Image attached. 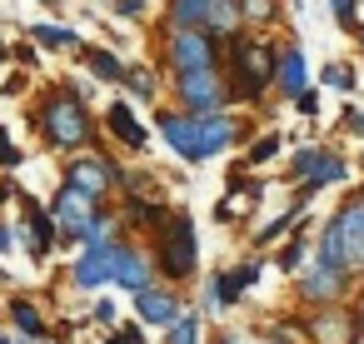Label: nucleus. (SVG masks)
<instances>
[{
    "instance_id": "1",
    "label": "nucleus",
    "mask_w": 364,
    "mask_h": 344,
    "mask_svg": "<svg viewBox=\"0 0 364 344\" xmlns=\"http://www.w3.org/2000/svg\"><path fill=\"white\" fill-rule=\"evenodd\" d=\"M31 125H36L41 145L55 150V155H85V150H100L90 100H85L70 80H55V85H46V90L36 95Z\"/></svg>"
},
{
    "instance_id": "2",
    "label": "nucleus",
    "mask_w": 364,
    "mask_h": 344,
    "mask_svg": "<svg viewBox=\"0 0 364 344\" xmlns=\"http://www.w3.org/2000/svg\"><path fill=\"white\" fill-rule=\"evenodd\" d=\"M225 50H230V70H225V80H230V100H259V95L274 85L279 50L259 45V41H245V36L225 41Z\"/></svg>"
},
{
    "instance_id": "3",
    "label": "nucleus",
    "mask_w": 364,
    "mask_h": 344,
    "mask_svg": "<svg viewBox=\"0 0 364 344\" xmlns=\"http://www.w3.org/2000/svg\"><path fill=\"white\" fill-rule=\"evenodd\" d=\"M155 269L170 284H180V279H190L200 269V244H195V225H190L185 210H175L170 225L155 235Z\"/></svg>"
},
{
    "instance_id": "4",
    "label": "nucleus",
    "mask_w": 364,
    "mask_h": 344,
    "mask_svg": "<svg viewBox=\"0 0 364 344\" xmlns=\"http://www.w3.org/2000/svg\"><path fill=\"white\" fill-rule=\"evenodd\" d=\"M160 65H165L170 75L215 70V65H220V41H210L205 31H165V41H160Z\"/></svg>"
},
{
    "instance_id": "5",
    "label": "nucleus",
    "mask_w": 364,
    "mask_h": 344,
    "mask_svg": "<svg viewBox=\"0 0 364 344\" xmlns=\"http://www.w3.org/2000/svg\"><path fill=\"white\" fill-rule=\"evenodd\" d=\"M175 100H180V110H185V115H195V120L220 115V110L230 105V80H225V70H220V65H215V70L175 75Z\"/></svg>"
},
{
    "instance_id": "6",
    "label": "nucleus",
    "mask_w": 364,
    "mask_h": 344,
    "mask_svg": "<svg viewBox=\"0 0 364 344\" xmlns=\"http://www.w3.org/2000/svg\"><path fill=\"white\" fill-rule=\"evenodd\" d=\"M120 175H125V170H120L105 150H85V155H70V160H65V185L80 190V195L95 200V205L120 185Z\"/></svg>"
},
{
    "instance_id": "7",
    "label": "nucleus",
    "mask_w": 364,
    "mask_h": 344,
    "mask_svg": "<svg viewBox=\"0 0 364 344\" xmlns=\"http://www.w3.org/2000/svg\"><path fill=\"white\" fill-rule=\"evenodd\" d=\"M46 210H50V220H55V230H60V240H65V244H80L85 225L100 215V205H95V200H85L80 190H70L65 180H60V190L50 195V205H46Z\"/></svg>"
},
{
    "instance_id": "8",
    "label": "nucleus",
    "mask_w": 364,
    "mask_h": 344,
    "mask_svg": "<svg viewBox=\"0 0 364 344\" xmlns=\"http://www.w3.org/2000/svg\"><path fill=\"white\" fill-rule=\"evenodd\" d=\"M155 254H145L140 244H110V284H120V289H130V294H140V289H150L155 284Z\"/></svg>"
},
{
    "instance_id": "9",
    "label": "nucleus",
    "mask_w": 364,
    "mask_h": 344,
    "mask_svg": "<svg viewBox=\"0 0 364 344\" xmlns=\"http://www.w3.org/2000/svg\"><path fill=\"white\" fill-rule=\"evenodd\" d=\"M55 240H60V230H55L50 210L36 195H21V244L31 249V259H50Z\"/></svg>"
},
{
    "instance_id": "10",
    "label": "nucleus",
    "mask_w": 364,
    "mask_h": 344,
    "mask_svg": "<svg viewBox=\"0 0 364 344\" xmlns=\"http://www.w3.org/2000/svg\"><path fill=\"white\" fill-rule=\"evenodd\" d=\"M289 175L304 185V195H314L319 185L344 180V160H339V155H329V150H299V155H294V165H289Z\"/></svg>"
},
{
    "instance_id": "11",
    "label": "nucleus",
    "mask_w": 364,
    "mask_h": 344,
    "mask_svg": "<svg viewBox=\"0 0 364 344\" xmlns=\"http://www.w3.org/2000/svg\"><path fill=\"white\" fill-rule=\"evenodd\" d=\"M235 140H245V125L235 120V115H205L200 120V140H195V160H215L220 150H230Z\"/></svg>"
},
{
    "instance_id": "12",
    "label": "nucleus",
    "mask_w": 364,
    "mask_h": 344,
    "mask_svg": "<svg viewBox=\"0 0 364 344\" xmlns=\"http://www.w3.org/2000/svg\"><path fill=\"white\" fill-rule=\"evenodd\" d=\"M334 230H339L344 264H349V269H364V195H359V200H349V205L334 215Z\"/></svg>"
},
{
    "instance_id": "13",
    "label": "nucleus",
    "mask_w": 364,
    "mask_h": 344,
    "mask_svg": "<svg viewBox=\"0 0 364 344\" xmlns=\"http://www.w3.org/2000/svg\"><path fill=\"white\" fill-rule=\"evenodd\" d=\"M155 125H160V135L170 140V150H175L180 160L200 165V160H195V140H200V120H195V115H185V110L175 105V110H160Z\"/></svg>"
},
{
    "instance_id": "14",
    "label": "nucleus",
    "mask_w": 364,
    "mask_h": 344,
    "mask_svg": "<svg viewBox=\"0 0 364 344\" xmlns=\"http://www.w3.org/2000/svg\"><path fill=\"white\" fill-rule=\"evenodd\" d=\"M70 284L75 289H100L110 284V244H85L70 264Z\"/></svg>"
},
{
    "instance_id": "15",
    "label": "nucleus",
    "mask_w": 364,
    "mask_h": 344,
    "mask_svg": "<svg viewBox=\"0 0 364 344\" xmlns=\"http://www.w3.org/2000/svg\"><path fill=\"white\" fill-rule=\"evenodd\" d=\"M255 279H259V264H255V259H250V264H240V269H225V274H215V279H210L205 304H210V309H225V304H235Z\"/></svg>"
},
{
    "instance_id": "16",
    "label": "nucleus",
    "mask_w": 364,
    "mask_h": 344,
    "mask_svg": "<svg viewBox=\"0 0 364 344\" xmlns=\"http://www.w3.org/2000/svg\"><path fill=\"white\" fill-rule=\"evenodd\" d=\"M135 314H140V324H165V329H170V324L180 319V294L150 284V289L135 294Z\"/></svg>"
},
{
    "instance_id": "17",
    "label": "nucleus",
    "mask_w": 364,
    "mask_h": 344,
    "mask_svg": "<svg viewBox=\"0 0 364 344\" xmlns=\"http://www.w3.org/2000/svg\"><path fill=\"white\" fill-rule=\"evenodd\" d=\"M105 130H110L125 150H145V140H150V130L135 120L130 100H110V110H105Z\"/></svg>"
},
{
    "instance_id": "18",
    "label": "nucleus",
    "mask_w": 364,
    "mask_h": 344,
    "mask_svg": "<svg viewBox=\"0 0 364 344\" xmlns=\"http://www.w3.org/2000/svg\"><path fill=\"white\" fill-rule=\"evenodd\" d=\"M80 60L90 65V75L100 80V85H125V60H120V50H110V45H85L80 50Z\"/></svg>"
},
{
    "instance_id": "19",
    "label": "nucleus",
    "mask_w": 364,
    "mask_h": 344,
    "mask_svg": "<svg viewBox=\"0 0 364 344\" xmlns=\"http://www.w3.org/2000/svg\"><path fill=\"white\" fill-rule=\"evenodd\" d=\"M170 215H175V210L160 205V200H150V195H130V200H125V225H135V230H155V235H160V230L170 225Z\"/></svg>"
},
{
    "instance_id": "20",
    "label": "nucleus",
    "mask_w": 364,
    "mask_h": 344,
    "mask_svg": "<svg viewBox=\"0 0 364 344\" xmlns=\"http://www.w3.org/2000/svg\"><path fill=\"white\" fill-rule=\"evenodd\" d=\"M31 45L36 50H85V36L75 31V26H46V21H36L31 26Z\"/></svg>"
},
{
    "instance_id": "21",
    "label": "nucleus",
    "mask_w": 364,
    "mask_h": 344,
    "mask_svg": "<svg viewBox=\"0 0 364 344\" xmlns=\"http://www.w3.org/2000/svg\"><path fill=\"white\" fill-rule=\"evenodd\" d=\"M240 26H245V16H240V0H210V21H205V36L210 41H235L240 36Z\"/></svg>"
},
{
    "instance_id": "22",
    "label": "nucleus",
    "mask_w": 364,
    "mask_h": 344,
    "mask_svg": "<svg viewBox=\"0 0 364 344\" xmlns=\"http://www.w3.org/2000/svg\"><path fill=\"white\" fill-rule=\"evenodd\" d=\"M210 0H170L165 6V31H205Z\"/></svg>"
},
{
    "instance_id": "23",
    "label": "nucleus",
    "mask_w": 364,
    "mask_h": 344,
    "mask_svg": "<svg viewBox=\"0 0 364 344\" xmlns=\"http://www.w3.org/2000/svg\"><path fill=\"white\" fill-rule=\"evenodd\" d=\"M6 309H11V324H16V334H21V339H36V344H41V339H50V324H46V314H41L31 299H21V294H16Z\"/></svg>"
},
{
    "instance_id": "24",
    "label": "nucleus",
    "mask_w": 364,
    "mask_h": 344,
    "mask_svg": "<svg viewBox=\"0 0 364 344\" xmlns=\"http://www.w3.org/2000/svg\"><path fill=\"white\" fill-rule=\"evenodd\" d=\"M274 85H279L284 95H304V50H299V45H284V50H279Z\"/></svg>"
},
{
    "instance_id": "25",
    "label": "nucleus",
    "mask_w": 364,
    "mask_h": 344,
    "mask_svg": "<svg viewBox=\"0 0 364 344\" xmlns=\"http://www.w3.org/2000/svg\"><path fill=\"white\" fill-rule=\"evenodd\" d=\"M339 289H344V274H334V269H324V264H314V269L304 274V284H299V294H304V299H314V304L339 299Z\"/></svg>"
},
{
    "instance_id": "26",
    "label": "nucleus",
    "mask_w": 364,
    "mask_h": 344,
    "mask_svg": "<svg viewBox=\"0 0 364 344\" xmlns=\"http://www.w3.org/2000/svg\"><path fill=\"white\" fill-rule=\"evenodd\" d=\"M120 215H110V210H100L90 225H85V235H80V244H120Z\"/></svg>"
},
{
    "instance_id": "27",
    "label": "nucleus",
    "mask_w": 364,
    "mask_h": 344,
    "mask_svg": "<svg viewBox=\"0 0 364 344\" xmlns=\"http://www.w3.org/2000/svg\"><path fill=\"white\" fill-rule=\"evenodd\" d=\"M319 264H324V269H334V274H349L344 249H339V230H334V220H329V225H324V235H319Z\"/></svg>"
},
{
    "instance_id": "28",
    "label": "nucleus",
    "mask_w": 364,
    "mask_h": 344,
    "mask_svg": "<svg viewBox=\"0 0 364 344\" xmlns=\"http://www.w3.org/2000/svg\"><path fill=\"white\" fill-rule=\"evenodd\" d=\"M125 90H130L135 100H155V95H160V80H155L150 65H130V70H125Z\"/></svg>"
},
{
    "instance_id": "29",
    "label": "nucleus",
    "mask_w": 364,
    "mask_h": 344,
    "mask_svg": "<svg viewBox=\"0 0 364 344\" xmlns=\"http://www.w3.org/2000/svg\"><path fill=\"white\" fill-rule=\"evenodd\" d=\"M245 26H274L279 21V0H240Z\"/></svg>"
},
{
    "instance_id": "30",
    "label": "nucleus",
    "mask_w": 364,
    "mask_h": 344,
    "mask_svg": "<svg viewBox=\"0 0 364 344\" xmlns=\"http://www.w3.org/2000/svg\"><path fill=\"white\" fill-rule=\"evenodd\" d=\"M349 329H354V319H339V314H324V319L314 324V334H319L324 344H349V339H354Z\"/></svg>"
},
{
    "instance_id": "31",
    "label": "nucleus",
    "mask_w": 364,
    "mask_h": 344,
    "mask_svg": "<svg viewBox=\"0 0 364 344\" xmlns=\"http://www.w3.org/2000/svg\"><path fill=\"white\" fill-rule=\"evenodd\" d=\"M165 344H200V314H180L165 334Z\"/></svg>"
},
{
    "instance_id": "32",
    "label": "nucleus",
    "mask_w": 364,
    "mask_h": 344,
    "mask_svg": "<svg viewBox=\"0 0 364 344\" xmlns=\"http://www.w3.org/2000/svg\"><path fill=\"white\" fill-rule=\"evenodd\" d=\"M120 190H125V195H150L155 180H150V170H125V175H120Z\"/></svg>"
},
{
    "instance_id": "33",
    "label": "nucleus",
    "mask_w": 364,
    "mask_h": 344,
    "mask_svg": "<svg viewBox=\"0 0 364 344\" xmlns=\"http://www.w3.org/2000/svg\"><path fill=\"white\" fill-rule=\"evenodd\" d=\"M21 145H11V135H6V125H0V170H21Z\"/></svg>"
},
{
    "instance_id": "34",
    "label": "nucleus",
    "mask_w": 364,
    "mask_h": 344,
    "mask_svg": "<svg viewBox=\"0 0 364 344\" xmlns=\"http://www.w3.org/2000/svg\"><path fill=\"white\" fill-rule=\"evenodd\" d=\"M274 155H279V135H264V140L250 145V165H264V160H274Z\"/></svg>"
},
{
    "instance_id": "35",
    "label": "nucleus",
    "mask_w": 364,
    "mask_h": 344,
    "mask_svg": "<svg viewBox=\"0 0 364 344\" xmlns=\"http://www.w3.org/2000/svg\"><path fill=\"white\" fill-rule=\"evenodd\" d=\"M299 215H304V210H289V215H279L274 225H264V230H259V244H269V240H279V235H284L289 225H299Z\"/></svg>"
},
{
    "instance_id": "36",
    "label": "nucleus",
    "mask_w": 364,
    "mask_h": 344,
    "mask_svg": "<svg viewBox=\"0 0 364 344\" xmlns=\"http://www.w3.org/2000/svg\"><path fill=\"white\" fill-rule=\"evenodd\" d=\"M324 85H334V90H349V85H354V70H344V65H329V70H324Z\"/></svg>"
},
{
    "instance_id": "37",
    "label": "nucleus",
    "mask_w": 364,
    "mask_h": 344,
    "mask_svg": "<svg viewBox=\"0 0 364 344\" xmlns=\"http://www.w3.org/2000/svg\"><path fill=\"white\" fill-rule=\"evenodd\" d=\"M299 259H304V244H299V240H289V244L279 249V269H299Z\"/></svg>"
},
{
    "instance_id": "38",
    "label": "nucleus",
    "mask_w": 364,
    "mask_h": 344,
    "mask_svg": "<svg viewBox=\"0 0 364 344\" xmlns=\"http://www.w3.org/2000/svg\"><path fill=\"white\" fill-rule=\"evenodd\" d=\"M105 344H145V334H140L135 324H125V329H110V334H105Z\"/></svg>"
},
{
    "instance_id": "39",
    "label": "nucleus",
    "mask_w": 364,
    "mask_h": 344,
    "mask_svg": "<svg viewBox=\"0 0 364 344\" xmlns=\"http://www.w3.org/2000/svg\"><path fill=\"white\" fill-rule=\"evenodd\" d=\"M354 11H359V0H334V21L344 31H354Z\"/></svg>"
},
{
    "instance_id": "40",
    "label": "nucleus",
    "mask_w": 364,
    "mask_h": 344,
    "mask_svg": "<svg viewBox=\"0 0 364 344\" xmlns=\"http://www.w3.org/2000/svg\"><path fill=\"white\" fill-rule=\"evenodd\" d=\"M11 60H16V65H41V50L26 41V45H16V50H11Z\"/></svg>"
},
{
    "instance_id": "41",
    "label": "nucleus",
    "mask_w": 364,
    "mask_h": 344,
    "mask_svg": "<svg viewBox=\"0 0 364 344\" xmlns=\"http://www.w3.org/2000/svg\"><path fill=\"white\" fill-rule=\"evenodd\" d=\"M140 11H145V0H120L115 6V16H125V21H140Z\"/></svg>"
},
{
    "instance_id": "42",
    "label": "nucleus",
    "mask_w": 364,
    "mask_h": 344,
    "mask_svg": "<svg viewBox=\"0 0 364 344\" xmlns=\"http://www.w3.org/2000/svg\"><path fill=\"white\" fill-rule=\"evenodd\" d=\"M95 319H100V324H115V299H100V304H95Z\"/></svg>"
},
{
    "instance_id": "43",
    "label": "nucleus",
    "mask_w": 364,
    "mask_h": 344,
    "mask_svg": "<svg viewBox=\"0 0 364 344\" xmlns=\"http://www.w3.org/2000/svg\"><path fill=\"white\" fill-rule=\"evenodd\" d=\"M294 105H299L304 115H314V110H319V100H314V90H304V95H294Z\"/></svg>"
},
{
    "instance_id": "44",
    "label": "nucleus",
    "mask_w": 364,
    "mask_h": 344,
    "mask_svg": "<svg viewBox=\"0 0 364 344\" xmlns=\"http://www.w3.org/2000/svg\"><path fill=\"white\" fill-rule=\"evenodd\" d=\"M0 249H11V230L6 225H0Z\"/></svg>"
},
{
    "instance_id": "45",
    "label": "nucleus",
    "mask_w": 364,
    "mask_h": 344,
    "mask_svg": "<svg viewBox=\"0 0 364 344\" xmlns=\"http://www.w3.org/2000/svg\"><path fill=\"white\" fill-rule=\"evenodd\" d=\"M6 60H11V45H6V41H0V65H6Z\"/></svg>"
},
{
    "instance_id": "46",
    "label": "nucleus",
    "mask_w": 364,
    "mask_h": 344,
    "mask_svg": "<svg viewBox=\"0 0 364 344\" xmlns=\"http://www.w3.org/2000/svg\"><path fill=\"white\" fill-rule=\"evenodd\" d=\"M41 344H60V339H55V334H50V339H41Z\"/></svg>"
},
{
    "instance_id": "47",
    "label": "nucleus",
    "mask_w": 364,
    "mask_h": 344,
    "mask_svg": "<svg viewBox=\"0 0 364 344\" xmlns=\"http://www.w3.org/2000/svg\"><path fill=\"white\" fill-rule=\"evenodd\" d=\"M0 344H11V334H0Z\"/></svg>"
},
{
    "instance_id": "48",
    "label": "nucleus",
    "mask_w": 364,
    "mask_h": 344,
    "mask_svg": "<svg viewBox=\"0 0 364 344\" xmlns=\"http://www.w3.org/2000/svg\"><path fill=\"white\" fill-rule=\"evenodd\" d=\"M220 344H235V339H230V334H225V339H220Z\"/></svg>"
},
{
    "instance_id": "49",
    "label": "nucleus",
    "mask_w": 364,
    "mask_h": 344,
    "mask_svg": "<svg viewBox=\"0 0 364 344\" xmlns=\"http://www.w3.org/2000/svg\"><path fill=\"white\" fill-rule=\"evenodd\" d=\"M359 50H364V31H359Z\"/></svg>"
},
{
    "instance_id": "50",
    "label": "nucleus",
    "mask_w": 364,
    "mask_h": 344,
    "mask_svg": "<svg viewBox=\"0 0 364 344\" xmlns=\"http://www.w3.org/2000/svg\"><path fill=\"white\" fill-rule=\"evenodd\" d=\"M274 344H284V339H274Z\"/></svg>"
}]
</instances>
